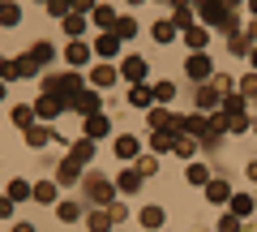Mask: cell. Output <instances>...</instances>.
Segmentation results:
<instances>
[{
    "label": "cell",
    "mask_w": 257,
    "mask_h": 232,
    "mask_svg": "<svg viewBox=\"0 0 257 232\" xmlns=\"http://www.w3.org/2000/svg\"><path fill=\"white\" fill-rule=\"evenodd\" d=\"M184 69H189V78H197V82H202V78H210V73H214V65H210V56H202V52H193L189 60H184Z\"/></svg>",
    "instance_id": "obj_6"
},
{
    "label": "cell",
    "mask_w": 257,
    "mask_h": 232,
    "mask_svg": "<svg viewBox=\"0 0 257 232\" xmlns=\"http://www.w3.org/2000/svg\"><path fill=\"white\" fill-rule=\"evenodd\" d=\"M172 95H176V82H155V99L159 103H167Z\"/></svg>",
    "instance_id": "obj_41"
},
{
    "label": "cell",
    "mask_w": 257,
    "mask_h": 232,
    "mask_svg": "<svg viewBox=\"0 0 257 232\" xmlns=\"http://www.w3.org/2000/svg\"><path fill=\"white\" fill-rule=\"evenodd\" d=\"M172 26H176V30H189V26H193V5H176Z\"/></svg>",
    "instance_id": "obj_22"
},
{
    "label": "cell",
    "mask_w": 257,
    "mask_h": 232,
    "mask_svg": "<svg viewBox=\"0 0 257 232\" xmlns=\"http://www.w3.org/2000/svg\"><path fill=\"white\" fill-rule=\"evenodd\" d=\"M0 99H5V82H0Z\"/></svg>",
    "instance_id": "obj_53"
},
{
    "label": "cell",
    "mask_w": 257,
    "mask_h": 232,
    "mask_svg": "<svg viewBox=\"0 0 257 232\" xmlns=\"http://www.w3.org/2000/svg\"><path fill=\"white\" fill-rule=\"evenodd\" d=\"M86 56H90V47H86L82 39H73V43L64 47V60H69V65H86Z\"/></svg>",
    "instance_id": "obj_20"
},
{
    "label": "cell",
    "mask_w": 257,
    "mask_h": 232,
    "mask_svg": "<svg viewBox=\"0 0 257 232\" xmlns=\"http://www.w3.org/2000/svg\"><path fill=\"white\" fill-rule=\"evenodd\" d=\"M13 215V198H0V219H9Z\"/></svg>",
    "instance_id": "obj_47"
},
{
    "label": "cell",
    "mask_w": 257,
    "mask_h": 232,
    "mask_svg": "<svg viewBox=\"0 0 257 232\" xmlns=\"http://www.w3.org/2000/svg\"><path fill=\"white\" fill-rule=\"evenodd\" d=\"M214 86H219L223 95H236V78H227V73H219V78H214Z\"/></svg>",
    "instance_id": "obj_43"
},
{
    "label": "cell",
    "mask_w": 257,
    "mask_h": 232,
    "mask_svg": "<svg viewBox=\"0 0 257 232\" xmlns=\"http://www.w3.org/2000/svg\"><path fill=\"white\" fill-rule=\"evenodd\" d=\"M146 125H150V133H176V138H189V133H184V116H176V112H167V108H150L146 112Z\"/></svg>",
    "instance_id": "obj_2"
},
{
    "label": "cell",
    "mask_w": 257,
    "mask_h": 232,
    "mask_svg": "<svg viewBox=\"0 0 257 232\" xmlns=\"http://www.w3.org/2000/svg\"><path fill=\"white\" fill-rule=\"evenodd\" d=\"M9 198H13V202H26V198H35V185L22 181V177H13L9 181Z\"/></svg>",
    "instance_id": "obj_19"
},
{
    "label": "cell",
    "mask_w": 257,
    "mask_h": 232,
    "mask_svg": "<svg viewBox=\"0 0 257 232\" xmlns=\"http://www.w3.org/2000/svg\"><path fill=\"white\" fill-rule=\"evenodd\" d=\"M56 215H60L64 223H73L77 215H82V206H77V202H60V206H56Z\"/></svg>",
    "instance_id": "obj_35"
},
{
    "label": "cell",
    "mask_w": 257,
    "mask_h": 232,
    "mask_svg": "<svg viewBox=\"0 0 257 232\" xmlns=\"http://www.w3.org/2000/svg\"><path fill=\"white\" fill-rule=\"evenodd\" d=\"M60 112H64V103L60 99H56V95H39V103H35V116H47V121H52V116H60Z\"/></svg>",
    "instance_id": "obj_8"
},
{
    "label": "cell",
    "mask_w": 257,
    "mask_h": 232,
    "mask_svg": "<svg viewBox=\"0 0 257 232\" xmlns=\"http://www.w3.org/2000/svg\"><path fill=\"white\" fill-rule=\"evenodd\" d=\"M73 112H82V116H94V112H99V95L94 91H82V99H77V108Z\"/></svg>",
    "instance_id": "obj_23"
},
{
    "label": "cell",
    "mask_w": 257,
    "mask_h": 232,
    "mask_svg": "<svg viewBox=\"0 0 257 232\" xmlns=\"http://www.w3.org/2000/svg\"><path fill=\"white\" fill-rule=\"evenodd\" d=\"M90 18L99 22L103 30H116V22H120V18H116V9H111V5H94V13H90Z\"/></svg>",
    "instance_id": "obj_17"
},
{
    "label": "cell",
    "mask_w": 257,
    "mask_h": 232,
    "mask_svg": "<svg viewBox=\"0 0 257 232\" xmlns=\"http://www.w3.org/2000/svg\"><path fill=\"white\" fill-rule=\"evenodd\" d=\"M47 13H56V18H69V13H73V0H47Z\"/></svg>",
    "instance_id": "obj_38"
},
{
    "label": "cell",
    "mask_w": 257,
    "mask_h": 232,
    "mask_svg": "<svg viewBox=\"0 0 257 232\" xmlns=\"http://www.w3.org/2000/svg\"><path fill=\"white\" fill-rule=\"evenodd\" d=\"M86 223H90V232H111V223H116V219H111V211H107V206H99V211H90V215H86Z\"/></svg>",
    "instance_id": "obj_13"
},
{
    "label": "cell",
    "mask_w": 257,
    "mask_h": 232,
    "mask_svg": "<svg viewBox=\"0 0 257 232\" xmlns=\"http://www.w3.org/2000/svg\"><path fill=\"white\" fill-rule=\"evenodd\" d=\"M82 125H86V138H107V129H111V121L99 116V112L94 116H82Z\"/></svg>",
    "instance_id": "obj_9"
},
{
    "label": "cell",
    "mask_w": 257,
    "mask_h": 232,
    "mask_svg": "<svg viewBox=\"0 0 257 232\" xmlns=\"http://www.w3.org/2000/svg\"><path fill=\"white\" fill-rule=\"evenodd\" d=\"M219 232H240V215H223V219H219Z\"/></svg>",
    "instance_id": "obj_45"
},
{
    "label": "cell",
    "mask_w": 257,
    "mask_h": 232,
    "mask_svg": "<svg viewBox=\"0 0 257 232\" xmlns=\"http://www.w3.org/2000/svg\"><path fill=\"white\" fill-rule=\"evenodd\" d=\"M22 22V5H9V0H5V5H0V26H18Z\"/></svg>",
    "instance_id": "obj_26"
},
{
    "label": "cell",
    "mask_w": 257,
    "mask_h": 232,
    "mask_svg": "<svg viewBox=\"0 0 257 232\" xmlns=\"http://www.w3.org/2000/svg\"><path fill=\"white\" fill-rule=\"evenodd\" d=\"M184 43H189V47H206V30L202 26H189V30H184Z\"/></svg>",
    "instance_id": "obj_36"
},
{
    "label": "cell",
    "mask_w": 257,
    "mask_h": 232,
    "mask_svg": "<svg viewBox=\"0 0 257 232\" xmlns=\"http://www.w3.org/2000/svg\"><path fill=\"white\" fill-rule=\"evenodd\" d=\"M43 91L56 95L64 108H77V99H82V78H77V73H47L43 78Z\"/></svg>",
    "instance_id": "obj_1"
},
{
    "label": "cell",
    "mask_w": 257,
    "mask_h": 232,
    "mask_svg": "<svg viewBox=\"0 0 257 232\" xmlns=\"http://www.w3.org/2000/svg\"><path fill=\"white\" fill-rule=\"evenodd\" d=\"M120 78H124V82H142V78H146V60H142V56H124Z\"/></svg>",
    "instance_id": "obj_7"
},
{
    "label": "cell",
    "mask_w": 257,
    "mask_h": 232,
    "mask_svg": "<svg viewBox=\"0 0 257 232\" xmlns=\"http://www.w3.org/2000/svg\"><path fill=\"white\" fill-rule=\"evenodd\" d=\"M197 103H202V108H219V103H223V91H219L214 82L197 86Z\"/></svg>",
    "instance_id": "obj_15"
},
{
    "label": "cell",
    "mask_w": 257,
    "mask_h": 232,
    "mask_svg": "<svg viewBox=\"0 0 257 232\" xmlns=\"http://www.w3.org/2000/svg\"><path fill=\"white\" fill-rule=\"evenodd\" d=\"M253 198H248V194H231V215H253Z\"/></svg>",
    "instance_id": "obj_28"
},
{
    "label": "cell",
    "mask_w": 257,
    "mask_h": 232,
    "mask_svg": "<svg viewBox=\"0 0 257 232\" xmlns=\"http://www.w3.org/2000/svg\"><path fill=\"white\" fill-rule=\"evenodd\" d=\"M197 150H202V146H197L193 138H180V142H176V155H180V159H189V164H193V155H197Z\"/></svg>",
    "instance_id": "obj_31"
},
{
    "label": "cell",
    "mask_w": 257,
    "mask_h": 232,
    "mask_svg": "<svg viewBox=\"0 0 257 232\" xmlns=\"http://www.w3.org/2000/svg\"><path fill=\"white\" fill-rule=\"evenodd\" d=\"M128 5H142V0H128Z\"/></svg>",
    "instance_id": "obj_54"
},
{
    "label": "cell",
    "mask_w": 257,
    "mask_h": 232,
    "mask_svg": "<svg viewBox=\"0 0 257 232\" xmlns=\"http://www.w3.org/2000/svg\"><path fill=\"white\" fill-rule=\"evenodd\" d=\"M73 13H86V18H90V13H94V0H73Z\"/></svg>",
    "instance_id": "obj_46"
},
{
    "label": "cell",
    "mask_w": 257,
    "mask_h": 232,
    "mask_svg": "<svg viewBox=\"0 0 257 232\" xmlns=\"http://www.w3.org/2000/svg\"><path fill=\"white\" fill-rule=\"evenodd\" d=\"M128 103H133V108H150V103H155V86L138 82L133 91H128Z\"/></svg>",
    "instance_id": "obj_14"
},
{
    "label": "cell",
    "mask_w": 257,
    "mask_h": 232,
    "mask_svg": "<svg viewBox=\"0 0 257 232\" xmlns=\"http://www.w3.org/2000/svg\"><path fill=\"white\" fill-rule=\"evenodd\" d=\"M13 232H35V228H30V223H13Z\"/></svg>",
    "instance_id": "obj_49"
},
{
    "label": "cell",
    "mask_w": 257,
    "mask_h": 232,
    "mask_svg": "<svg viewBox=\"0 0 257 232\" xmlns=\"http://www.w3.org/2000/svg\"><path fill=\"white\" fill-rule=\"evenodd\" d=\"M52 138H56L52 125H30V129H26V142H30V146H47Z\"/></svg>",
    "instance_id": "obj_16"
},
{
    "label": "cell",
    "mask_w": 257,
    "mask_h": 232,
    "mask_svg": "<svg viewBox=\"0 0 257 232\" xmlns=\"http://www.w3.org/2000/svg\"><path fill=\"white\" fill-rule=\"evenodd\" d=\"M69 155H73L77 164H86V159L94 155V138H77V142H73V150H69Z\"/></svg>",
    "instance_id": "obj_24"
},
{
    "label": "cell",
    "mask_w": 257,
    "mask_h": 232,
    "mask_svg": "<svg viewBox=\"0 0 257 232\" xmlns=\"http://www.w3.org/2000/svg\"><path fill=\"white\" fill-rule=\"evenodd\" d=\"M163 219H167V215H163V206H142V228H150V232H155V228H163Z\"/></svg>",
    "instance_id": "obj_21"
},
{
    "label": "cell",
    "mask_w": 257,
    "mask_h": 232,
    "mask_svg": "<svg viewBox=\"0 0 257 232\" xmlns=\"http://www.w3.org/2000/svg\"><path fill=\"white\" fill-rule=\"evenodd\" d=\"M116 35L120 39H133V35H138V22H133V18H120L116 22Z\"/></svg>",
    "instance_id": "obj_40"
},
{
    "label": "cell",
    "mask_w": 257,
    "mask_h": 232,
    "mask_svg": "<svg viewBox=\"0 0 257 232\" xmlns=\"http://www.w3.org/2000/svg\"><path fill=\"white\" fill-rule=\"evenodd\" d=\"M94 52H99V56H116L120 52V35H116V30H103V35L94 39Z\"/></svg>",
    "instance_id": "obj_11"
},
{
    "label": "cell",
    "mask_w": 257,
    "mask_h": 232,
    "mask_svg": "<svg viewBox=\"0 0 257 232\" xmlns=\"http://www.w3.org/2000/svg\"><path fill=\"white\" fill-rule=\"evenodd\" d=\"M77 181H82V164H77L73 155L60 159V168H56V185H77Z\"/></svg>",
    "instance_id": "obj_5"
},
{
    "label": "cell",
    "mask_w": 257,
    "mask_h": 232,
    "mask_svg": "<svg viewBox=\"0 0 257 232\" xmlns=\"http://www.w3.org/2000/svg\"><path fill=\"white\" fill-rule=\"evenodd\" d=\"M30 73H39V65L30 60V52L18 56V60H5V69H0V78H30Z\"/></svg>",
    "instance_id": "obj_4"
},
{
    "label": "cell",
    "mask_w": 257,
    "mask_h": 232,
    "mask_svg": "<svg viewBox=\"0 0 257 232\" xmlns=\"http://www.w3.org/2000/svg\"><path fill=\"white\" fill-rule=\"evenodd\" d=\"M35 202H47V206L56 202V185H52V181H43V185H35Z\"/></svg>",
    "instance_id": "obj_33"
},
{
    "label": "cell",
    "mask_w": 257,
    "mask_h": 232,
    "mask_svg": "<svg viewBox=\"0 0 257 232\" xmlns=\"http://www.w3.org/2000/svg\"><path fill=\"white\" fill-rule=\"evenodd\" d=\"M0 69H5V60H0Z\"/></svg>",
    "instance_id": "obj_55"
},
{
    "label": "cell",
    "mask_w": 257,
    "mask_h": 232,
    "mask_svg": "<svg viewBox=\"0 0 257 232\" xmlns=\"http://www.w3.org/2000/svg\"><path fill=\"white\" fill-rule=\"evenodd\" d=\"M253 129H257V125H253Z\"/></svg>",
    "instance_id": "obj_56"
},
{
    "label": "cell",
    "mask_w": 257,
    "mask_h": 232,
    "mask_svg": "<svg viewBox=\"0 0 257 232\" xmlns=\"http://www.w3.org/2000/svg\"><path fill=\"white\" fill-rule=\"evenodd\" d=\"M86 30V13H69V18H64V35L69 39H77Z\"/></svg>",
    "instance_id": "obj_27"
},
{
    "label": "cell",
    "mask_w": 257,
    "mask_h": 232,
    "mask_svg": "<svg viewBox=\"0 0 257 232\" xmlns=\"http://www.w3.org/2000/svg\"><path fill=\"white\" fill-rule=\"evenodd\" d=\"M30 60H35L39 69H43L47 60H52V43H35V47H30Z\"/></svg>",
    "instance_id": "obj_30"
},
{
    "label": "cell",
    "mask_w": 257,
    "mask_h": 232,
    "mask_svg": "<svg viewBox=\"0 0 257 232\" xmlns=\"http://www.w3.org/2000/svg\"><path fill=\"white\" fill-rule=\"evenodd\" d=\"M240 95H244V99H257V73H248L244 82H240Z\"/></svg>",
    "instance_id": "obj_42"
},
{
    "label": "cell",
    "mask_w": 257,
    "mask_h": 232,
    "mask_svg": "<svg viewBox=\"0 0 257 232\" xmlns=\"http://www.w3.org/2000/svg\"><path fill=\"white\" fill-rule=\"evenodd\" d=\"M244 172H248V177L257 181V159H248V168H244Z\"/></svg>",
    "instance_id": "obj_48"
},
{
    "label": "cell",
    "mask_w": 257,
    "mask_h": 232,
    "mask_svg": "<svg viewBox=\"0 0 257 232\" xmlns=\"http://www.w3.org/2000/svg\"><path fill=\"white\" fill-rule=\"evenodd\" d=\"M176 142H180L176 133H155V138H150V146H155V150H176Z\"/></svg>",
    "instance_id": "obj_32"
},
{
    "label": "cell",
    "mask_w": 257,
    "mask_h": 232,
    "mask_svg": "<svg viewBox=\"0 0 257 232\" xmlns=\"http://www.w3.org/2000/svg\"><path fill=\"white\" fill-rule=\"evenodd\" d=\"M206 198H210V202L214 206H219V202H231V185H227V181H206Z\"/></svg>",
    "instance_id": "obj_10"
},
{
    "label": "cell",
    "mask_w": 257,
    "mask_h": 232,
    "mask_svg": "<svg viewBox=\"0 0 257 232\" xmlns=\"http://www.w3.org/2000/svg\"><path fill=\"white\" fill-rule=\"evenodd\" d=\"M253 202H257V198H253Z\"/></svg>",
    "instance_id": "obj_57"
},
{
    "label": "cell",
    "mask_w": 257,
    "mask_h": 232,
    "mask_svg": "<svg viewBox=\"0 0 257 232\" xmlns=\"http://www.w3.org/2000/svg\"><path fill=\"white\" fill-rule=\"evenodd\" d=\"M90 82H94V86H111V82H120V73H116L111 65H99V69L90 73Z\"/></svg>",
    "instance_id": "obj_25"
},
{
    "label": "cell",
    "mask_w": 257,
    "mask_h": 232,
    "mask_svg": "<svg viewBox=\"0 0 257 232\" xmlns=\"http://www.w3.org/2000/svg\"><path fill=\"white\" fill-rule=\"evenodd\" d=\"M248 65H253V73H257V47H253V52H248Z\"/></svg>",
    "instance_id": "obj_50"
},
{
    "label": "cell",
    "mask_w": 257,
    "mask_h": 232,
    "mask_svg": "<svg viewBox=\"0 0 257 232\" xmlns=\"http://www.w3.org/2000/svg\"><path fill=\"white\" fill-rule=\"evenodd\" d=\"M138 172H142V177H159V159L155 155H142L138 159Z\"/></svg>",
    "instance_id": "obj_34"
},
{
    "label": "cell",
    "mask_w": 257,
    "mask_h": 232,
    "mask_svg": "<svg viewBox=\"0 0 257 232\" xmlns=\"http://www.w3.org/2000/svg\"><path fill=\"white\" fill-rule=\"evenodd\" d=\"M13 125H18V129H30V125H35V108H13Z\"/></svg>",
    "instance_id": "obj_29"
},
{
    "label": "cell",
    "mask_w": 257,
    "mask_h": 232,
    "mask_svg": "<svg viewBox=\"0 0 257 232\" xmlns=\"http://www.w3.org/2000/svg\"><path fill=\"white\" fill-rule=\"evenodd\" d=\"M206 181H210V172L202 164H189V185H206Z\"/></svg>",
    "instance_id": "obj_39"
},
{
    "label": "cell",
    "mask_w": 257,
    "mask_h": 232,
    "mask_svg": "<svg viewBox=\"0 0 257 232\" xmlns=\"http://www.w3.org/2000/svg\"><path fill=\"white\" fill-rule=\"evenodd\" d=\"M227 129H231V133H244V129H253V121H248V116H231Z\"/></svg>",
    "instance_id": "obj_44"
},
{
    "label": "cell",
    "mask_w": 257,
    "mask_h": 232,
    "mask_svg": "<svg viewBox=\"0 0 257 232\" xmlns=\"http://www.w3.org/2000/svg\"><path fill=\"white\" fill-rule=\"evenodd\" d=\"M248 13H253V18H257V0H248Z\"/></svg>",
    "instance_id": "obj_51"
},
{
    "label": "cell",
    "mask_w": 257,
    "mask_h": 232,
    "mask_svg": "<svg viewBox=\"0 0 257 232\" xmlns=\"http://www.w3.org/2000/svg\"><path fill=\"white\" fill-rule=\"evenodd\" d=\"M142 181H146V177H142L138 168H124L116 185H120V194H138V189H142Z\"/></svg>",
    "instance_id": "obj_12"
},
{
    "label": "cell",
    "mask_w": 257,
    "mask_h": 232,
    "mask_svg": "<svg viewBox=\"0 0 257 232\" xmlns=\"http://www.w3.org/2000/svg\"><path fill=\"white\" fill-rule=\"evenodd\" d=\"M138 138H128V133H120L116 138V159H138Z\"/></svg>",
    "instance_id": "obj_18"
},
{
    "label": "cell",
    "mask_w": 257,
    "mask_h": 232,
    "mask_svg": "<svg viewBox=\"0 0 257 232\" xmlns=\"http://www.w3.org/2000/svg\"><path fill=\"white\" fill-rule=\"evenodd\" d=\"M223 5H227V9H231V5H240V0H223Z\"/></svg>",
    "instance_id": "obj_52"
},
{
    "label": "cell",
    "mask_w": 257,
    "mask_h": 232,
    "mask_svg": "<svg viewBox=\"0 0 257 232\" xmlns=\"http://www.w3.org/2000/svg\"><path fill=\"white\" fill-rule=\"evenodd\" d=\"M155 39H159V43H172V39H176V26H172V22H155Z\"/></svg>",
    "instance_id": "obj_37"
},
{
    "label": "cell",
    "mask_w": 257,
    "mask_h": 232,
    "mask_svg": "<svg viewBox=\"0 0 257 232\" xmlns=\"http://www.w3.org/2000/svg\"><path fill=\"white\" fill-rule=\"evenodd\" d=\"M86 194H90V202H99V206H111L116 202V181H107V177H86Z\"/></svg>",
    "instance_id": "obj_3"
}]
</instances>
